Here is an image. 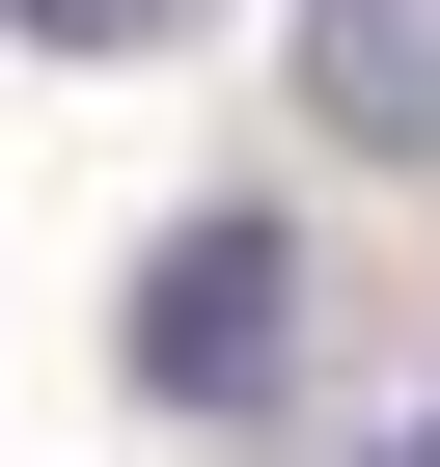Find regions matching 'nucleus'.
Segmentation results:
<instances>
[{
  "label": "nucleus",
  "instance_id": "1",
  "mask_svg": "<svg viewBox=\"0 0 440 467\" xmlns=\"http://www.w3.org/2000/svg\"><path fill=\"white\" fill-rule=\"evenodd\" d=\"M110 358H138V412H276V358H303V248L248 192L220 220H165L138 248V303H110Z\"/></svg>",
  "mask_w": 440,
  "mask_h": 467
},
{
  "label": "nucleus",
  "instance_id": "2",
  "mask_svg": "<svg viewBox=\"0 0 440 467\" xmlns=\"http://www.w3.org/2000/svg\"><path fill=\"white\" fill-rule=\"evenodd\" d=\"M303 110H330L358 165H413V138H440V0H303Z\"/></svg>",
  "mask_w": 440,
  "mask_h": 467
},
{
  "label": "nucleus",
  "instance_id": "3",
  "mask_svg": "<svg viewBox=\"0 0 440 467\" xmlns=\"http://www.w3.org/2000/svg\"><path fill=\"white\" fill-rule=\"evenodd\" d=\"M0 28H28V56H165L193 0H0Z\"/></svg>",
  "mask_w": 440,
  "mask_h": 467
},
{
  "label": "nucleus",
  "instance_id": "4",
  "mask_svg": "<svg viewBox=\"0 0 440 467\" xmlns=\"http://www.w3.org/2000/svg\"><path fill=\"white\" fill-rule=\"evenodd\" d=\"M385 467H440V440H385Z\"/></svg>",
  "mask_w": 440,
  "mask_h": 467
}]
</instances>
